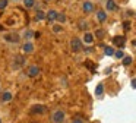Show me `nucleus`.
<instances>
[{
  "instance_id": "nucleus-1",
  "label": "nucleus",
  "mask_w": 136,
  "mask_h": 123,
  "mask_svg": "<svg viewBox=\"0 0 136 123\" xmlns=\"http://www.w3.org/2000/svg\"><path fill=\"white\" fill-rule=\"evenodd\" d=\"M51 120L54 123H63V122H64V113H63L62 110L54 112V113H53V116H51Z\"/></svg>"
},
{
  "instance_id": "nucleus-2",
  "label": "nucleus",
  "mask_w": 136,
  "mask_h": 123,
  "mask_svg": "<svg viewBox=\"0 0 136 123\" xmlns=\"http://www.w3.org/2000/svg\"><path fill=\"white\" fill-rule=\"evenodd\" d=\"M70 47H72V50L73 51H79V50L82 49V43L79 38H73V40L70 41Z\"/></svg>"
},
{
  "instance_id": "nucleus-3",
  "label": "nucleus",
  "mask_w": 136,
  "mask_h": 123,
  "mask_svg": "<svg viewBox=\"0 0 136 123\" xmlns=\"http://www.w3.org/2000/svg\"><path fill=\"white\" fill-rule=\"evenodd\" d=\"M113 43H114V45H116V47H123V45H125V43H126V38L123 37V35H117V37L113 38Z\"/></svg>"
},
{
  "instance_id": "nucleus-4",
  "label": "nucleus",
  "mask_w": 136,
  "mask_h": 123,
  "mask_svg": "<svg viewBox=\"0 0 136 123\" xmlns=\"http://www.w3.org/2000/svg\"><path fill=\"white\" fill-rule=\"evenodd\" d=\"M32 113H34V114H43V113H45V106H41V104L34 106Z\"/></svg>"
},
{
  "instance_id": "nucleus-5",
  "label": "nucleus",
  "mask_w": 136,
  "mask_h": 123,
  "mask_svg": "<svg viewBox=\"0 0 136 123\" xmlns=\"http://www.w3.org/2000/svg\"><path fill=\"white\" fill-rule=\"evenodd\" d=\"M38 73H40V67H38V66H29V69H28V75H29L31 78L37 76Z\"/></svg>"
},
{
  "instance_id": "nucleus-6",
  "label": "nucleus",
  "mask_w": 136,
  "mask_h": 123,
  "mask_svg": "<svg viewBox=\"0 0 136 123\" xmlns=\"http://www.w3.org/2000/svg\"><path fill=\"white\" fill-rule=\"evenodd\" d=\"M45 18H47L48 22H53V21H56V18H57V12L56 10H48L47 15H45Z\"/></svg>"
},
{
  "instance_id": "nucleus-7",
  "label": "nucleus",
  "mask_w": 136,
  "mask_h": 123,
  "mask_svg": "<svg viewBox=\"0 0 136 123\" xmlns=\"http://www.w3.org/2000/svg\"><path fill=\"white\" fill-rule=\"evenodd\" d=\"M6 41H10V43H18L19 41V35L18 34H8L6 37H4Z\"/></svg>"
},
{
  "instance_id": "nucleus-8",
  "label": "nucleus",
  "mask_w": 136,
  "mask_h": 123,
  "mask_svg": "<svg viewBox=\"0 0 136 123\" xmlns=\"http://www.w3.org/2000/svg\"><path fill=\"white\" fill-rule=\"evenodd\" d=\"M82 8H84V12H85V13H89V12L94 10V4H92V2H85Z\"/></svg>"
},
{
  "instance_id": "nucleus-9",
  "label": "nucleus",
  "mask_w": 136,
  "mask_h": 123,
  "mask_svg": "<svg viewBox=\"0 0 136 123\" xmlns=\"http://www.w3.org/2000/svg\"><path fill=\"white\" fill-rule=\"evenodd\" d=\"M22 50L25 53H32L34 51V44L32 43H25V44L22 45Z\"/></svg>"
},
{
  "instance_id": "nucleus-10",
  "label": "nucleus",
  "mask_w": 136,
  "mask_h": 123,
  "mask_svg": "<svg viewBox=\"0 0 136 123\" xmlns=\"http://www.w3.org/2000/svg\"><path fill=\"white\" fill-rule=\"evenodd\" d=\"M12 98H13V95H12V92H9V91H6V92L2 94V101H4V103L10 101Z\"/></svg>"
},
{
  "instance_id": "nucleus-11",
  "label": "nucleus",
  "mask_w": 136,
  "mask_h": 123,
  "mask_svg": "<svg viewBox=\"0 0 136 123\" xmlns=\"http://www.w3.org/2000/svg\"><path fill=\"white\" fill-rule=\"evenodd\" d=\"M107 10H116V3H114V0H107Z\"/></svg>"
},
{
  "instance_id": "nucleus-12",
  "label": "nucleus",
  "mask_w": 136,
  "mask_h": 123,
  "mask_svg": "<svg viewBox=\"0 0 136 123\" xmlns=\"http://www.w3.org/2000/svg\"><path fill=\"white\" fill-rule=\"evenodd\" d=\"M103 92H104V85H103V84H98V85H97V88H95L97 97H101V95H103Z\"/></svg>"
},
{
  "instance_id": "nucleus-13",
  "label": "nucleus",
  "mask_w": 136,
  "mask_h": 123,
  "mask_svg": "<svg viewBox=\"0 0 136 123\" xmlns=\"http://www.w3.org/2000/svg\"><path fill=\"white\" fill-rule=\"evenodd\" d=\"M84 41L86 43V44H91L92 41H94V37H92V34H89V32H86L84 35Z\"/></svg>"
},
{
  "instance_id": "nucleus-14",
  "label": "nucleus",
  "mask_w": 136,
  "mask_h": 123,
  "mask_svg": "<svg viewBox=\"0 0 136 123\" xmlns=\"http://www.w3.org/2000/svg\"><path fill=\"white\" fill-rule=\"evenodd\" d=\"M97 16H98V21L99 22H104L107 19V15H105V12H103V10H99L98 13H97Z\"/></svg>"
},
{
  "instance_id": "nucleus-15",
  "label": "nucleus",
  "mask_w": 136,
  "mask_h": 123,
  "mask_svg": "<svg viewBox=\"0 0 136 123\" xmlns=\"http://www.w3.org/2000/svg\"><path fill=\"white\" fill-rule=\"evenodd\" d=\"M104 53H105L107 56H113L114 50H113V47H107V45H104Z\"/></svg>"
},
{
  "instance_id": "nucleus-16",
  "label": "nucleus",
  "mask_w": 136,
  "mask_h": 123,
  "mask_svg": "<svg viewBox=\"0 0 136 123\" xmlns=\"http://www.w3.org/2000/svg\"><path fill=\"white\" fill-rule=\"evenodd\" d=\"M57 22H60V24H63L64 22V21H66V15H64V13H57Z\"/></svg>"
},
{
  "instance_id": "nucleus-17",
  "label": "nucleus",
  "mask_w": 136,
  "mask_h": 123,
  "mask_svg": "<svg viewBox=\"0 0 136 123\" xmlns=\"http://www.w3.org/2000/svg\"><path fill=\"white\" fill-rule=\"evenodd\" d=\"M123 65H125V66L132 65V57H130V56H125V57H123Z\"/></svg>"
},
{
  "instance_id": "nucleus-18",
  "label": "nucleus",
  "mask_w": 136,
  "mask_h": 123,
  "mask_svg": "<svg viewBox=\"0 0 136 123\" xmlns=\"http://www.w3.org/2000/svg\"><path fill=\"white\" fill-rule=\"evenodd\" d=\"M34 37V31H25V32H23V38H26V40H29V38H32Z\"/></svg>"
},
{
  "instance_id": "nucleus-19",
  "label": "nucleus",
  "mask_w": 136,
  "mask_h": 123,
  "mask_svg": "<svg viewBox=\"0 0 136 123\" xmlns=\"http://www.w3.org/2000/svg\"><path fill=\"white\" fill-rule=\"evenodd\" d=\"M23 3H25L26 8H34V4H35V0H23Z\"/></svg>"
},
{
  "instance_id": "nucleus-20",
  "label": "nucleus",
  "mask_w": 136,
  "mask_h": 123,
  "mask_svg": "<svg viewBox=\"0 0 136 123\" xmlns=\"http://www.w3.org/2000/svg\"><path fill=\"white\" fill-rule=\"evenodd\" d=\"M37 19H38V21H41V19H45V12L38 10L37 12Z\"/></svg>"
},
{
  "instance_id": "nucleus-21",
  "label": "nucleus",
  "mask_w": 136,
  "mask_h": 123,
  "mask_svg": "<svg viewBox=\"0 0 136 123\" xmlns=\"http://www.w3.org/2000/svg\"><path fill=\"white\" fill-rule=\"evenodd\" d=\"M114 54H116V57H117V59H123V57H125V53L121 51V50H117Z\"/></svg>"
},
{
  "instance_id": "nucleus-22",
  "label": "nucleus",
  "mask_w": 136,
  "mask_h": 123,
  "mask_svg": "<svg viewBox=\"0 0 136 123\" xmlns=\"http://www.w3.org/2000/svg\"><path fill=\"white\" fill-rule=\"evenodd\" d=\"M8 6V0H0V9H4Z\"/></svg>"
},
{
  "instance_id": "nucleus-23",
  "label": "nucleus",
  "mask_w": 136,
  "mask_h": 123,
  "mask_svg": "<svg viewBox=\"0 0 136 123\" xmlns=\"http://www.w3.org/2000/svg\"><path fill=\"white\" fill-rule=\"evenodd\" d=\"M85 65H86V66H88V67H89V69H91L92 72L95 71V65H92L91 62H86V63H85Z\"/></svg>"
},
{
  "instance_id": "nucleus-24",
  "label": "nucleus",
  "mask_w": 136,
  "mask_h": 123,
  "mask_svg": "<svg viewBox=\"0 0 136 123\" xmlns=\"http://www.w3.org/2000/svg\"><path fill=\"white\" fill-rule=\"evenodd\" d=\"M53 31H54V32H60V31H62V26H60V25H54V26H53Z\"/></svg>"
},
{
  "instance_id": "nucleus-25",
  "label": "nucleus",
  "mask_w": 136,
  "mask_h": 123,
  "mask_svg": "<svg viewBox=\"0 0 136 123\" xmlns=\"http://www.w3.org/2000/svg\"><path fill=\"white\" fill-rule=\"evenodd\" d=\"M79 28H81V30H86V28H88V24H86V22H81Z\"/></svg>"
},
{
  "instance_id": "nucleus-26",
  "label": "nucleus",
  "mask_w": 136,
  "mask_h": 123,
  "mask_svg": "<svg viewBox=\"0 0 136 123\" xmlns=\"http://www.w3.org/2000/svg\"><path fill=\"white\" fill-rule=\"evenodd\" d=\"M72 123H84V120H82L81 117H78V119H75V120H73V122H72Z\"/></svg>"
},
{
  "instance_id": "nucleus-27",
  "label": "nucleus",
  "mask_w": 136,
  "mask_h": 123,
  "mask_svg": "<svg viewBox=\"0 0 136 123\" xmlns=\"http://www.w3.org/2000/svg\"><path fill=\"white\" fill-rule=\"evenodd\" d=\"M95 34H97V37H99V38H101V37H103V34H104V32H103V31H101V30H98V31H97Z\"/></svg>"
},
{
  "instance_id": "nucleus-28",
  "label": "nucleus",
  "mask_w": 136,
  "mask_h": 123,
  "mask_svg": "<svg viewBox=\"0 0 136 123\" xmlns=\"http://www.w3.org/2000/svg\"><path fill=\"white\" fill-rule=\"evenodd\" d=\"M132 88H135V90H136V78L132 81Z\"/></svg>"
},
{
  "instance_id": "nucleus-29",
  "label": "nucleus",
  "mask_w": 136,
  "mask_h": 123,
  "mask_svg": "<svg viewBox=\"0 0 136 123\" xmlns=\"http://www.w3.org/2000/svg\"><path fill=\"white\" fill-rule=\"evenodd\" d=\"M125 30H129V22H125Z\"/></svg>"
}]
</instances>
